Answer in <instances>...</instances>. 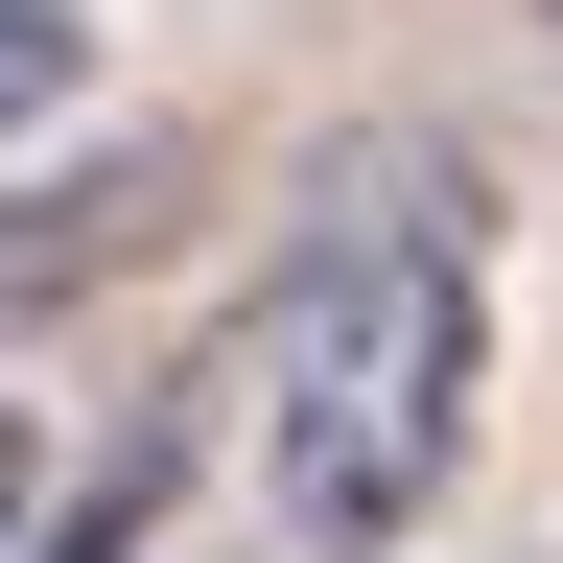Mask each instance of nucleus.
Masks as SVG:
<instances>
[{
  "label": "nucleus",
  "instance_id": "obj_1",
  "mask_svg": "<svg viewBox=\"0 0 563 563\" xmlns=\"http://www.w3.org/2000/svg\"><path fill=\"white\" fill-rule=\"evenodd\" d=\"M470 422H493V165L352 141L258 306V493L306 563H399L470 493Z\"/></svg>",
  "mask_w": 563,
  "mask_h": 563
},
{
  "label": "nucleus",
  "instance_id": "obj_2",
  "mask_svg": "<svg viewBox=\"0 0 563 563\" xmlns=\"http://www.w3.org/2000/svg\"><path fill=\"white\" fill-rule=\"evenodd\" d=\"M165 211H188V141H95L70 188H24V211H0V329H24V306H95L118 258H165Z\"/></svg>",
  "mask_w": 563,
  "mask_h": 563
},
{
  "label": "nucleus",
  "instance_id": "obj_3",
  "mask_svg": "<svg viewBox=\"0 0 563 563\" xmlns=\"http://www.w3.org/2000/svg\"><path fill=\"white\" fill-rule=\"evenodd\" d=\"M165 540V470H95V493H47V540H0V563H141Z\"/></svg>",
  "mask_w": 563,
  "mask_h": 563
},
{
  "label": "nucleus",
  "instance_id": "obj_4",
  "mask_svg": "<svg viewBox=\"0 0 563 563\" xmlns=\"http://www.w3.org/2000/svg\"><path fill=\"white\" fill-rule=\"evenodd\" d=\"M70 70H95V24H70V0H0V118H47Z\"/></svg>",
  "mask_w": 563,
  "mask_h": 563
},
{
  "label": "nucleus",
  "instance_id": "obj_5",
  "mask_svg": "<svg viewBox=\"0 0 563 563\" xmlns=\"http://www.w3.org/2000/svg\"><path fill=\"white\" fill-rule=\"evenodd\" d=\"M24 493H47V470H24V422H0V540H24Z\"/></svg>",
  "mask_w": 563,
  "mask_h": 563
},
{
  "label": "nucleus",
  "instance_id": "obj_6",
  "mask_svg": "<svg viewBox=\"0 0 563 563\" xmlns=\"http://www.w3.org/2000/svg\"><path fill=\"white\" fill-rule=\"evenodd\" d=\"M540 24H563V0H540Z\"/></svg>",
  "mask_w": 563,
  "mask_h": 563
}]
</instances>
